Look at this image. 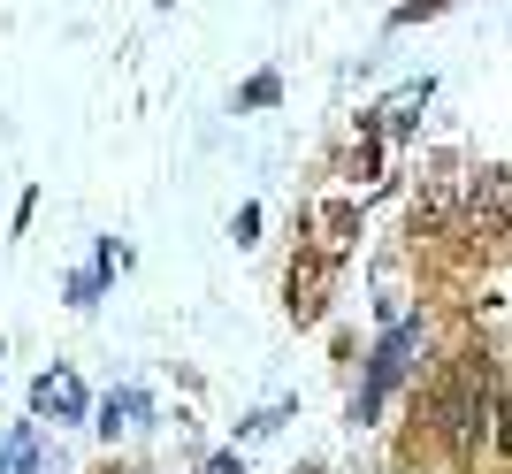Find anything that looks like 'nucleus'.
<instances>
[{"label":"nucleus","mask_w":512,"mask_h":474,"mask_svg":"<svg viewBox=\"0 0 512 474\" xmlns=\"http://www.w3.org/2000/svg\"><path fill=\"white\" fill-rule=\"evenodd\" d=\"M444 436L451 452H482V436H490V390H482V367H459L444 383Z\"/></svg>","instance_id":"obj_1"},{"label":"nucleus","mask_w":512,"mask_h":474,"mask_svg":"<svg viewBox=\"0 0 512 474\" xmlns=\"http://www.w3.org/2000/svg\"><path fill=\"white\" fill-rule=\"evenodd\" d=\"M413 352H421V329H413V322H398V329L383 337V352H375V367H367V390H360V421H367V413H383L390 383H398V375L413 367Z\"/></svg>","instance_id":"obj_2"},{"label":"nucleus","mask_w":512,"mask_h":474,"mask_svg":"<svg viewBox=\"0 0 512 474\" xmlns=\"http://www.w3.org/2000/svg\"><path fill=\"white\" fill-rule=\"evenodd\" d=\"M31 406H39L46 421H85V383H77V375H39V383H31Z\"/></svg>","instance_id":"obj_3"},{"label":"nucleus","mask_w":512,"mask_h":474,"mask_svg":"<svg viewBox=\"0 0 512 474\" xmlns=\"http://www.w3.org/2000/svg\"><path fill=\"white\" fill-rule=\"evenodd\" d=\"M467 230L474 237H505V169H482L474 207H467Z\"/></svg>","instance_id":"obj_4"},{"label":"nucleus","mask_w":512,"mask_h":474,"mask_svg":"<svg viewBox=\"0 0 512 474\" xmlns=\"http://www.w3.org/2000/svg\"><path fill=\"white\" fill-rule=\"evenodd\" d=\"M321 283H329V268H291V314H299V322H314L321 314Z\"/></svg>","instance_id":"obj_5"},{"label":"nucleus","mask_w":512,"mask_h":474,"mask_svg":"<svg viewBox=\"0 0 512 474\" xmlns=\"http://www.w3.org/2000/svg\"><path fill=\"white\" fill-rule=\"evenodd\" d=\"M451 199H459V192H451V176H436V184H428V199H421V207H413V230H444V222H451Z\"/></svg>","instance_id":"obj_6"},{"label":"nucleus","mask_w":512,"mask_h":474,"mask_svg":"<svg viewBox=\"0 0 512 474\" xmlns=\"http://www.w3.org/2000/svg\"><path fill=\"white\" fill-rule=\"evenodd\" d=\"M107 268H115V245H100V268H85V276H69V306H92V299H100Z\"/></svg>","instance_id":"obj_7"},{"label":"nucleus","mask_w":512,"mask_h":474,"mask_svg":"<svg viewBox=\"0 0 512 474\" xmlns=\"http://www.w3.org/2000/svg\"><path fill=\"white\" fill-rule=\"evenodd\" d=\"M0 474H31V429L8 436V452H0Z\"/></svg>","instance_id":"obj_8"},{"label":"nucleus","mask_w":512,"mask_h":474,"mask_svg":"<svg viewBox=\"0 0 512 474\" xmlns=\"http://www.w3.org/2000/svg\"><path fill=\"white\" fill-rule=\"evenodd\" d=\"M130 413H146V398H138V390H123V398H107V421H100V429H123Z\"/></svg>","instance_id":"obj_9"},{"label":"nucleus","mask_w":512,"mask_h":474,"mask_svg":"<svg viewBox=\"0 0 512 474\" xmlns=\"http://www.w3.org/2000/svg\"><path fill=\"white\" fill-rule=\"evenodd\" d=\"M276 92H283L276 77H253V85H245V108H276Z\"/></svg>","instance_id":"obj_10"},{"label":"nucleus","mask_w":512,"mask_h":474,"mask_svg":"<svg viewBox=\"0 0 512 474\" xmlns=\"http://www.w3.org/2000/svg\"><path fill=\"white\" fill-rule=\"evenodd\" d=\"M436 8H444V0H406V8H398V23H413V16H436Z\"/></svg>","instance_id":"obj_11"},{"label":"nucleus","mask_w":512,"mask_h":474,"mask_svg":"<svg viewBox=\"0 0 512 474\" xmlns=\"http://www.w3.org/2000/svg\"><path fill=\"white\" fill-rule=\"evenodd\" d=\"M199 474H237V452H222V459H207Z\"/></svg>","instance_id":"obj_12"}]
</instances>
